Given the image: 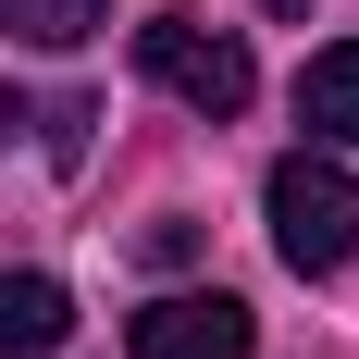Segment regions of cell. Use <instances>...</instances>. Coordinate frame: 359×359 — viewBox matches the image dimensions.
Returning <instances> with one entry per match:
<instances>
[{
	"instance_id": "10",
	"label": "cell",
	"mask_w": 359,
	"mask_h": 359,
	"mask_svg": "<svg viewBox=\"0 0 359 359\" xmlns=\"http://www.w3.org/2000/svg\"><path fill=\"white\" fill-rule=\"evenodd\" d=\"M260 13H285V25H297V13H310V0H260Z\"/></svg>"
},
{
	"instance_id": "4",
	"label": "cell",
	"mask_w": 359,
	"mask_h": 359,
	"mask_svg": "<svg viewBox=\"0 0 359 359\" xmlns=\"http://www.w3.org/2000/svg\"><path fill=\"white\" fill-rule=\"evenodd\" d=\"M297 124H310V149H359V37L297 62Z\"/></svg>"
},
{
	"instance_id": "6",
	"label": "cell",
	"mask_w": 359,
	"mask_h": 359,
	"mask_svg": "<svg viewBox=\"0 0 359 359\" xmlns=\"http://www.w3.org/2000/svg\"><path fill=\"white\" fill-rule=\"evenodd\" d=\"M0 25L25 37V50H87L111 25V0H0Z\"/></svg>"
},
{
	"instance_id": "2",
	"label": "cell",
	"mask_w": 359,
	"mask_h": 359,
	"mask_svg": "<svg viewBox=\"0 0 359 359\" xmlns=\"http://www.w3.org/2000/svg\"><path fill=\"white\" fill-rule=\"evenodd\" d=\"M137 74H161L198 124H236V111L260 100V62H248V37H223V25H186V13H161V25H137Z\"/></svg>"
},
{
	"instance_id": "9",
	"label": "cell",
	"mask_w": 359,
	"mask_h": 359,
	"mask_svg": "<svg viewBox=\"0 0 359 359\" xmlns=\"http://www.w3.org/2000/svg\"><path fill=\"white\" fill-rule=\"evenodd\" d=\"M13 124H25V100H0V137H13Z\"/></svg>"
},
{
	"instance_id": "1",
	"label": "cell",
	"mask_w": 359,
	"mask_h": 359,
	"mask_svg": "<svg viewBox=\"0 0 359 359\" xmlns=\"http://www.w3.org/2000/svg\"><path fill=\"white\" fill-rule=\"evenodd\" d=\"M260 211H273L285 273H347L359 260V174L334 161V149H285L273 186H260Z\"/></svg>"
},
{
	"instance_id": "5",
	"label": "cell",
	"mask_w": 359,
	"mask_h": 359,
	"mask_svg": "<svg viewBox=\"0 0 359 359\" xmlns=\"http://www.w3.org/2000/svg\"><path fill=\"white\" fill-rule=\"evenodd\" d=\"M74 334V297L50 273H0V359H62Z\"/></svg>"
},
{
	"instance_id": "8",
	"label": "cell",
	"mask_w": 359,
	"mask_h": 359,
	"mask_svg": "<svg viewBox=\"0 0 359 359\" xmlns=\"http://www.w3.org/2000/svg\"><path fill=\"white\" fill-rule=\"evenodd\" d=\"M87 124H100L87 100H62V111H50V161H87Z\"/></svg>"
},
{
	"instance_id": "7",
	"label": "cell",
	"mask_w": 359,
	"mask_h": 359,
	"mask_svg": "<svg viewBox=\"0 0 359 359\" xmlns=\"http://www.w3.org/2000/svg\"><path fill=\"white\" fill-rule=\"evenodd\" d=\"M137 260H161V273H186V260H198V223H186V211L137 223Z\"/></svg>"
},
{
	"instance_id": "3",
	"label": "cell",
	"mask_w": 359,
	"mask_h": 359,
	"mask_svg": "<svg viewBox=\"0 0 359 359\" xmlns=\"http://www.w3.org/2000/svg\"><path fill=\"white\" fill-rule=\"evenodd\" d=\"M260 323H248V297H149L137 323H124V359H248Z\"/></svg>"
}]
</instances>
